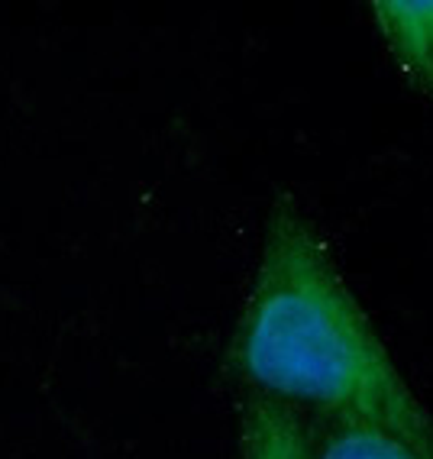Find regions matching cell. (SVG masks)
Listing matches in <instances>:
<instances>
[{"label": "cell", "instance_id": "cell-1", "mask_svg": "<svg viewBox=\"0 0 433 459\" xmlns=\"http://www.w3.org/2000/svg\"><path fill=\"white\" fill-rule=\"evenodd\" d=\"M227 366L246 392L385 427L433 456V418L346 285L327 239L291 197L272 204Z\"/></svg>", "mask_w": 433, "mask_h": 459}, {"label": "cell", "instance_id": "cell-2", "mask_svg": "<svg viewBox=\"0 0 433 459\" xmlns=\"http://www.w3.org/2000/svg\"><path fill=\"white\" fill-rule=\"evenodd\" d=\"M372 20L401 82L433 104V0H382Z\"/></svg>", "mask_w": 433, "mask_h": 459}, {"label": "cell", "instance_id": "cell-3", "mask_svg": "<svg viewBox=\"0 0 433 459\" xmlns=\"http://www.w3.org/2000/svg\"><path fill=\"white\" fill-rule=\"evenodd\" d=\"M239 459H314L311 424L291 404L246 392L239 402Z\"/></svg>", "mask_w": 433, "mask_h": 459}, {"label": "cell", "instance_id": "cell-4", "mask_svg": "<svg viewBox=\"0 0 433 459\" xmlns=\"http://www.w3.org/2000/svg\"><path fill=\"white\" fill-rule=\"evenodd\" d=\"M314 459H433L404 437L366 420L320 418L311 424Z\"/></svg>", "mask_w": 433, "mask_h": 459}]
</instances>
